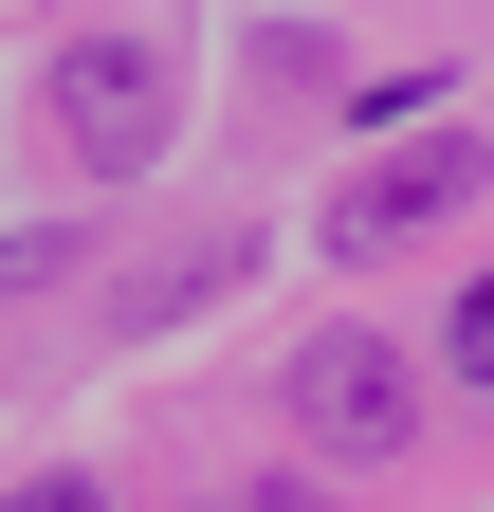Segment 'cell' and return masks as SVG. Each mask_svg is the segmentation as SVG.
Returning <instances> with one entry per match:
<instances>
[{
	"label": "cell",
	"instance_id": "obj_2",
	"mask_svg": "<svg viewBox=\"0 0 494 512\" xmlns=\"http://www.w3.org/2000/svg\"><path fill=\"white\" fill-rule=\"evenodd\" d=\"M275 421L312 439V458H403V439H421V366L385 330H312L275 366Z\"/></svg>",
	"mask_w": 494,
	"mask_h": 512
},
{
	"label": "cell",
	"instance_id": "obj_4",
	"mask_svg": "<svg viewBox=\"0 0 494 512\" xmlns=\"http://www.w3.org/2000/svg\"><path fill=\"white\" fill-rule=\"evenodd\" d=\"M440 366H458V384H494V275L458 293V330H440Z\"/></svg>",
	"mask_w": 494,
	"mask_h": 512
},
{
	"label": "cell",
	"instance_id": "obj_1",
	"mask_svg": "<svg viewBox=\"0 0 494 512\" xmlns=\"http://www.w3.org/2000/svg\"><path fill=\"white\" fill-rule=\"evenodd\" d=\"M37 128H55V165H92V183L165 165V128H183L165 37H55V55H37Z\"/></svg>",
	"mask_w": 494,
	"mask_h": 512
},
{
	"label": "cell",
	"instance_id": "obj_3",
	"mask_svg": "<svg viewBox=\"0 0 494 512\" xmlns=\"http://www.w3.org/2000/svg\"><path fill=\"white\" fill-rule=\"evenodd\" d=\"M476 183H494V147H458V128H421V147H385V165H366L348 202H330V256H403L421 220H458Z\"/></svg>",
	"mask_w": 494,
	"mask_h": 512
},
{
	"label": "cell",
	"instance_id": "obj_5",
	"mask_svg": "<svg viewBox=\"0 0 494 512\" xmlns=\"http://www.w3.org/2000/svg\"><path fill=\"white\" fill-rule=\"evenodd\" d=\"M19 512H92V476H19Z\"/></svg>",
	"mask_w": 494,
	"mask_h": 512
}]
</instances>
